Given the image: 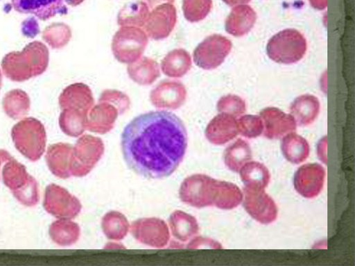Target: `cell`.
<instances>
[{"instance_id":"cell-1","label":"cell","mask_w":355,"mask_h":266,"mask_svg":"<svg viewBox=\"0 0 355 266\" xmlns=\"http://www.w3.org/2000/svg\"><path fill=\"white\" fill-rule=\"evenodd\" d=\"M188 144L186 126L175 113L154 110L134 117L123 128L121 147L128 167L148 178L170 176Z\"/></svg>"},{"instance_id":"cell-2","label":"cell","mask_w":355,"mask_h":266,"mask_svg":"<svg viewBox=\"0 0 355 266\" xmlns=\"http://www.w3.org/2000/svg\"><path fill=\"white\" fill-rule=\"evenodd\" d=\"M49 53L47 47L40 41L26 44L20 51H11L1 61L3 74L9 80L23 82L43 74L47 69Z\"/></svg>"},{"instance_id":"cell-3","label":"cell","mask_w":355,"mask_h":266,"mask_svg":"<svg viewBox=\"0 0 355 266\" xmlns=\"http://www.w3.org/2000/svg\"><path fill=\"white\" fill-rule=\"evenodd\" d=\"M11 137L16 149L31 161L39 160L44 152L45 128L34 117H26L15 124L11 130Z\"/></svg>"},{"instance_id":"cell-4","label":"cell","mask_w":355,"mask_h":266,"mask_svg":"<svg viewBox=\"0 0 355 266\" xmlns=\"http://www.w3.org/2000/svg\"><path fill=\"white\" fill-rule=\"evenodd\" d=\"M307 49L304 35L296 29L287 28L273 35L268 41L266 51L273 61L292 64L300 60Z\"/></svg>"},{"instance_id":"cell-5","label":"cell","mask_w":355,"mask_h":266,"mask_svg":"<svg viewBox=\"0 0 355 266\" xmlns=\"http://www.w3.org/2000/svg\"><path fill=\"white\" fill-rule=\"evenodd\" d=\"M243 192V207L254 219L263 224L275 221L278 213L276 203L264 189L245 187Z\"/></svg>"},{"instance_id":"cell-6","label":"cell","mask_w":355,"mask_h":266,"mask_svg":"<svg viewBox=\"0 0 355 266\" xmlns=\"http://www.w3.org/2000/svg\"><path fill=\"white\" fill-rule=\"evenodd\" d=\"M84 0H11L15 10L33 14L40 20H47L56 15H66L68 6H76Z\"/></svg>"},{"instance_id":"cell-7","label":"cell","mask_w":355,"mask_h":266,"mask_svg":"<svg viewBox=\"0 0 355 266\" xmlns=\"http://www.w3.org/2000/svg\"><path fill=\"white\" fill-rule=\"evenodd\" d=\"M232 47L231 41L226 37L216 34L211 35L196 49V63L205 69L216 68L225 60Z\"/></svg>"},{"instance_id":"cell-8","label":"cell","mask_w":355,"mask_h":266,"mask_svg":"<svg viewBox=\"0 0 355 266\" xmlns=\"http://www.w3.org/2000/svg\"><path fill=\"white\" fill-rule=\"evenodd\" d=\"M325 178V170L318 163H307L297 169L293 177L296 191L302 197L311 199L321 192Z\"/></svg>"},{"instance_id":"cell-9","label":"cell","mask_w":355,"mask_h":266,"mask_svg":"<svg viewBox=\"0 0 355 266\" xmlns=\"http://www.w3.org/2000/svg\"><path fill=\"white\" fill-rule=\"evenodd\" d=\"M263 124V135L268 139H278L296 129L297 123L291 114L280 109L268 107L260 112Z\"/></svg>"},{"instance_id":"cell-10","label":"cell","mask_w":355,"mask_h":266,"mask_svg":"<svg viewBox=\"0 0 355 266\" xmlns=\"http://www.w3.org/2000/svg\"><path fill=\"white\" fill-rule=\"evenodd\" d=\"M256 19L257 14L252 7L245 4L237 5L225 20V31L236 37L243 36L252 29Z\"/></svg>"},{"instance_id":"cell-11","label":"cell","mask_w":355,"mask_h":266,"mask_svg":"<svg viewBox=\"0 0 355 266\" xmlns=\"http://www.w3.org/2000/svg\"><path fill=\"white\" fill-rule=\"evenodd\" d=\"M43 205L47 213L57 217L74 213L73 201L64 189L55 184L46 187Z\"/></svg>"},{"instance_id":"cell-12","label":"cell","mask_w":355,"mask_h":266,"mask_svg":"<svg viewBox=\"0 0 355 266\" xmlns=\"http://www.w3.org/2000/svg\"><path fill=\"white\" fill-rule=\"evenodd\" d=\"M207 136L215 144H223L234 139L239 133L234 117L223 113L216 116L209 124Z\"/></svg>"},{"instance_id":"cell-13","label":"cell","mask_w":355,"mask_h":266,"mask_svg":"<svg viewBox=\"0 0 355 266\" xmlns=\"http://www.w3.org/2000/svg\"><path fill=\"white\" fill-rule=\"evenodd\" d=\"M291 115L300 126L313 123L320 112V102L313 95L303 94L297 97L290 107Z\"/></svg>"},{"instance_id":"cell-14","label":"cell","mask_w":355,"mask_h":266,"mask_svg":"<svg viewBox=\"0 0 355 266\" xmlns=\"http://www.w3.org/2000/svg\"><path fill=\"white\" fill-rule=\"evenodd\" d=\"M281 150L284 158L293 164L304 162L309 155L308 142L303 137L292 132L282 138Z\"/></svg>"},{"instance_id":"cell-15","label":"cell","mask_w":355,"mask_h":266,"mask_svg":"<svg viewBox=\"0 0 355 266\" xmlns=\"http://www.w3.org/2000/svg\"><path fill=\"white\" fill-rule=\"evenodd\" d=\"M2 107L9 117L13 119L22 118L31 108L29 96L21 89L10 90L3 97Z\"/></svg>"},{"instance_id":"cell-16","label":"cell","mask_w":355,"mask_h":266,"mask_svg":"<svg viewBox=\"0 0 355 266\" xmlns=\"http://www.w3.org/2000/svg\"><path fill=\"white\" fill-rule=\"evenodd\" d=\"M243 200V193L235 184L216 180L213 204L216 207L230 210L236 208Z\"/></svg>"},{"instance_id":"cell-17","label":"cell","mask_w":355,"mask_h":266,"mask_svg":"<svg viewBox=\"0 0 355 266\" xmlns=\"http://www.w3.org/2000/svg\"><path fill=\"white\" fill-rule=\"evenodd\" d=\"M239 171L241 181L245 187L264 189L270 181V172L268 168L261 163L248 162Z\"/></svg>"},{"instance_id":"cell-18","label":"cell","mask_w":355,"mask_h":266,"mask_svg":"<svg viewBox=\"0 0 355 266\" xmlns=\"http://www.w3.org/2000/svg\"><path fill=\"white\" fill-rule=\"evenodd\" d=\"M252 156L249 144L242 139H238L225 149L224 162L230 170L238 172L246 163L252 159Z\"/></svg>"},{"instance_id":"cell-19","label":"cell","mask_w":355,"mask_h":266,"mask_svg":"<svg viewBox=\"0 0 355 266\" xmlns=\"http://www.w3.org/2000/svg\"><path fill=\"white\" fill-rule=\"evenodd\" d=\"M30 175L24 165L12 158L7 161L3 167L2 178L3 183L12 191L21 188L28 181Z\"/></svg>"},{"instance_id":"cell-20","label":"cell","mask_w":355,"mask_h":266,"mask_svg":"<svg viewBox=\"0 0 355 266\" xmlns=\"http://www.w3.org/2000/svg\"><path fill=\"white\" fill-rule=\"evenodd\" d=\"M68 148L63 144L51 145L46 153V161L51 172L57 176L65 177V160Z\"/></svg>"},{"instance_id":"cell-21","label":"cell","mask_w":355,"mask_h":266,"mask_svg":"<svg viewBox=\"0 0 355 266\" xmlns=\"http://www.w3.org/2000/svg\"><path fill=\"white\" fill-rule=\"evenodd\" d=\"M42 38L53 49H59L67 43L69 38V29L64 24L53 23L44 28Z\"/></svg>"},{"instance_id":"cell-22","label":"cell","mask_w":355,"mask_h":266,"mask_svg":"<svg viewBox=\"0 0 355 266\" xmlns=\"http://www.w3.org/2000/svg\"><path fill=\"white\" fill-rule=\"evenodd\" d=\"M236 122L239 133L248 138H257L263 131L262 119L257 115H245L241 116Z\"/></svg>"},{"instance_id":"cell-23","label":"cell","mask_w":355,"mask_h":266,"mask_svg":"<svg viewBox=\"0 0 355 266\" xmlns=\"http://www.w3.org/2000/svg\"><path fill=\"white\" fill-rule=\"evenodd\" d=\"M12 192L15 199L26 206H34L39 201L37 183L31 176H30L26 184Z\"/></svg>"},{"instance_id":"cell-24","label":"cell","mask_w":355,"mask_h":266,"mask_svg":"<svg viewBox=\"0 0 355 266\" xmlns=\"http://www.w3.org/2000/svg\"><path fill=\"white\" fill-rule=\"evenodd\" d=\"M73 225L64 221H56L49 228V235L53 242L67 244L73 240Z\"/></svg>"},{"instance_id":"cell-25","label":"cell","mask_w":355,"mask_h":266,"mask_svg":"<svg viewBox=\"0 0 355 266\" xmlns=\"http://www.w3.org/2000/svg\"><path fill=\"white\" fill-rule=\"evenodd\" d=\"M218 110L220 113L236 117L245 112L246 106L244 100L240 97L227 94L221 97L218 101Z\"/></svg>"},{"instance_id":"cell-26","label":"cell","mask_w":355,"mask_h":266,"mask_svg":"<svg viewBox=\"0 0 355 266\" xmlns=\"http://www.w3.org/2000/svg\"><path fill=\"white\" fill-rule=\"evenodd\" d=\"M211 8V0H184V13L193 20L203 19L209 13Z\"/></svg>"},{"instance_id":"cell-27","label":"cell","mask_w":355,"mask_h":266,"mask_svg":"<svg viewBox=\"0 0 355 266\" xmlns=\"http://www.w3.org/2000/svg\"><path fill=\"white\" fill-rule=\"evenodd\" d=\"M24 34L28 37H35L40 32L37 22L34 18L24 21L21 28Z\"/></svg>"},{"instance_id":"cell-28","label":"cell","mask_w":355,"mask_h":266,"mask_svg":"<svg viewBox=\"0 0 355 266\" xmlns=\"http://www.w3.org/2000/svg\"><path fill=\"white\" fill-rule=\"evenodd\" d=\"M311 6L317 10H324L327 6V0H309Z\"/></svg>"},{"instance_id":"cell-29","label":"cell","mask_w":355,"mask_h":266,"mask_svg":"<svg viewBox=\"0 0 355 266\" xmlns=\"http://www.w3.org/2000/svg\"><path fill=\"white\" fill-rule=\"evenodd\" d=\"M12 158V156L8 151L0 149V167L3 163H6Z\"/></svg>"},{"instance_id":"cell-30","label":"cell","mask_w":355,"mask_h":266,"mask_svg":"<svg viewBox=\"0 0 355 266\" xmlns=\"http://www.w3.org/2000/svg\"><path fill=\"white\" fill-rule=\"evenodd\" d=\"M226 4L233 6L240 4H245L249 2L250 0H223Z\"/></svg>"},{"instance_id":"cell-31","label":"cell","mask_w":355,"mask_h":266,"mask_svg":"<svg viewBox=\"0 0 355 266\" xmlns=\"http://www.w3.org/2000/svg\"><path fill=\"white\" fill-rule=\"evenodd\" d=\"M1 86H2V73L0 69V90H1Z\"/></svg>"}]
</instances>
